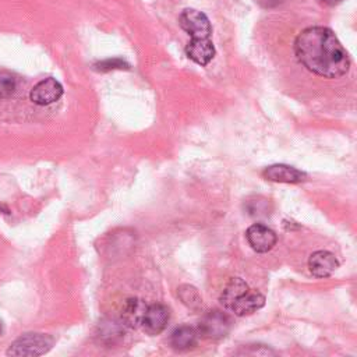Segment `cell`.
I'll return each mask as SVG.
<instances>
[{
    "mask_svg": "<svg viewBox=\"0 0 357 357\" xmlns=\"http://www.w3.org/2000/svg\"><path fill=\"white\" fill-rule=\"evenodd\" d=\"M54 343L53 336L40 332H28L17 337L7 349V356L36 357L47 353Z\"/></svg>",
    "mask_w": 357,
    "mask_h": 357,
    "instance_id": "3957f363",
    "label": "cell"
},
{
    "mask_svg": "<svg viewBox=\"0 0 357 357\" xmlns=\"http://www.w3.org/2000/svg\"><path fill=\"white\" fill-rule=\"evenodd\" d=\"M293 53L301 67L315 77L337 79L350 67V57L335 32L324 25L303 28L293 40Z\"/></svg>",
    "mask_w": 357,
    "mask_h": 357,
    "instance_id": "6da1fadb",
    "label": "cell"
},
{
    "mask_svg": "<svg viewBox=\"0 0 357 357\" xmlns=\"http://www.w3.org/2000/svg\"><path fill=\"white\" fill-rule=\"evenodd\" d=\"M198 331L190 325H181L176 328L170 335V346L177 351H185L197 346Z\"/></svg>",
    "mask_w": 357,
    "mask_h": 357,
    "instance_id": "7c38bea8",
    "label": "cell"
},
{
    "mask_svg": "<svg viewBox=\"0 0 357 357\" xmlns=\"http://www.w3.org/2000/svg\"><path fill=\"white\" fill-rule=\"evenodd\" d=\"M178 24L191 36L185 46L187 57L198 66H208L216 53L211 39L212 26L209 18L202 11L185 8L178 17Z\"/></svg>",
    "mask_w": 357,
    "mask_h": 357,
    "instance_id": "7a4b0ae2",
    "label": "cell"
},
{
    "mask_svg": "<svg viewBox=\"0 0 357 357\" xmlns=\"http://www.w3.org/2000/svg\"><path fill=\"white\" fill-rule=\"evenodd\" d=\"M126 326L121 324V321L120 322H109V324H105L103 325V329L100 331V336H102V339L103 340H107V342H113L114 339H117V337H120L121 335H123V329H124Z\"/></svg>",
    "mask_w": 357,
    "mask_h": 357,
    "instance_id": "2e32d148",
    "label": "cell"
},
{
    "mask_svg": "<svg viewBox=\"0 0 357 357\" xmlns=\"http://www.w3.org/2000/svg\"><path fill=\"white\" fill-rule=\"evenodd\" d=\"M343 0H319V3L325 4V6H336L339 3H342Z\"/></svg>",
    "mask_w": 357,
    "mask_h": 357,
    "instance_id": "d6986e66",
    "label": "cell"
},
{
    "mask_svg": "<svg viewBox=\"0 0 357 357\" xmlns=\"http://www.w3.org/2000/svg\"><path fill=\"white\" fill-rule=\"evenodd\" d=\"M148 304L138 298V297H130L124 301L121 308L120 321L126 328H138L142 325L145 312H146Z\"/></svg>",
    "mask_w": 357,
    "mask_h": 357,
    "instance_id": "30bf717a",
    "label": "cell"
},
{
    "mask_svg": "<svg viewBox=\"0 0 357 357\" xmlns=\"http://www.w3.org/2000/svg\"><path fill=\"white\" fill-rule=\"evenodd\" d=\"M17 89V78L8 71H0V99H7Z\"/></svg>",
    "mask_w": 357,
    "mask_h": 357,
    "instance_id": "9a60e30c",
    "label": "cell"
},
{
    "mask_svg": "<svg viewBox=\"0 0 357 357\" xmlns=\"http://www.w3.org/2000/svg\"><path fill=\"white\" fill-rule=\"evenodd\" d=\"M262 177L273 183H286V184H298L307 180V173L293 167L290 165L276 163L265 167L262 170Z\"/></svg>",
    "mask_w": 357,
    "mask_h": 357,
    "instance_id": "52a82bcc",
    "label": "cell"
},
{
    "mask_svg": "<svg viewBox=\"0 0 357 357\" xmlns=\"http://www.w3.org/2000/svg\"><path fill=\"white\" fill-rule=\"evenodd\" d=\"M245 238L248 245L258 254L271 251L278 241L276 233L264 223H254L245 230Z\"/></svg>",
    "mask_w": 357,
    "mask_h": 357,
    "instance_id": "5b68a950",
    "label": "cell"
},
{
    "mask_svg": "<svg viewBox=\"0 0 357 357\" xmlns=\"http://www.w3.org/2000/svg\"><path fill=\"white\" fill-rule=\"evenodd\" d=\"M63 85L57 79L49 77L33 85L29 92V99L38 106H49L57 102L63 96Z\"/></svg>",
    "mask_w": 357,
    "mask_h": 357,
    "instance_id": "8992f818",
    "label": "cell"
},
{
    "mask_svg": "<svg viewBox=\"0 0 357 357\" xmlns=\"http://www.w3.org/2000/svg\"><path fill=\"white\" fill-rule=\"evenodd\" d=\"M250 289V286L245 283V280H243L241 278H230L229 282L226 283V286L222 290V294L219 297L220 304L223 305L225 310H230V307L233 305V303L247 290Z\"/></svg>",
    "mask_w": 357,
    "mask_h": 357,
    "instance_id": "4fadbf2b",
    "label": "cell"
},
{
    "mask_svg": "<svg viewBox=\"0 0 357 357\" xmlns=\"http://www.w3.org/2000/svg\"><path fill=\"white\" fill-rule=\"evenodd\" d=\"M95 70L98 71H110V70H121L128 68V64L121 59H106L93 64Z\"/></svg>",
    "mask_w": 357,
    "mask_h": 357,
    "instance_id": "e0dca14e",
    "label": "cell"
},
{
    "mask_svg": "<svg viewBox=\"0 0 357 357\" xmlns=\"http://www.w3.org/2000/svg\"><path fill=\"white\" fill-rule=\"evenodd\" d=\"M264 7H273L276 4H279L280 0H258Z\"/></svg>",
    "mask_w": 357,
    "mask_h": 357,
    "instance_id": "ac0fdd59",
    "label": "cell"
},
{
    "mask_svg": "<svg viewBox=\"0 0 357 357\" xmlns=\"http://www.w3.org/2000/svg\"><path fill=\"white\" fill-rule=\"evenodd\" d=\"M264 305H265V296L258 290L248 289L233 303L229 311L237 317H245V315L254 314Z\"/></svg>",
    "mask_w": 357,
    "mask_h": 357,
    "instance_id": "8fae6325",
    "label": "cell"
},
{
    "mask_svg": "<svg viewBox=\"0 0 357 357\" xmlns=\"http://www.w3.org/2000/svg\"><path fill=\"white\" fill-rule=\"evenodd\" d=\"M177 294L180 297V300L183 301V304H185L191 310H197L201 305L202 298H201L198 290L191 284H181L177 289Z\"/></svg>",
    "mask_w": 357,
    "mask_h": 357,
    "instance_id": "5bb4252c",
    "label": "cell"
},
{
    "mask_svg": "<svg viewBox=\"0 0 357 357\" xmlns=\"http://www.w3.org/2000/svg\"><path fill=\"white\" fill-rule=\"evenodd\" d=\"M169 318H170L169 308L165 304L153 303V304L148 305L141 326L144 328V331L148 335L155 336V335L162 333L166 329Z\"/></svg>",
    "mask_w": 357,
    "mask_h": 357,
    "instance_id": "9c48e42d",
    "label": "cell"
},
{
    "mask_svg": "<svg viewBox=\"0 0 357 357\" xmlns=\"http://www.w3.org/2000/svg\"><path fill=\"white\" fill-rule=\"evenodd\" d=\"M1 333H3V322L0 321V335H1Z\"/></svg>",
    "mask_w": 357,
    "mask_h": 357,
    "instance_id": "ffe728a7",
    "label": "cell"
},
{
    "mask_svg": "<svg viewBox=\"0 0 357 357\" xmlns=\"http://www.w3.org/2000/svg\"><path fill=\"white\" fill-rule=\"evenodd\" d=\"M339 268V261L333 252L328 250L314 251L308 258V269L312 276L325 279Z\"/></svg>",
    "mask_w": 357,
    "mask_h": 357,
    "instance_id": "ba28073f",
    "label": "cell"
},
{
    "mask_svg": "<svg viewBox=\"0 0 357 357\" xmlns=\"http://www.w3.org/2000/svg\"><path fill=\"white\" fill-rule=\"evenodd\" d=\"M233 326L231 317L222 310H211L205 312L197 326L198 335L204 339L219 340L229 335Z\"/></svg>",
    "mask_w": 357,
    "mask_h": 357,
    "instance_id": "277c9868",
    "label": "cell"
}]
</instances>
